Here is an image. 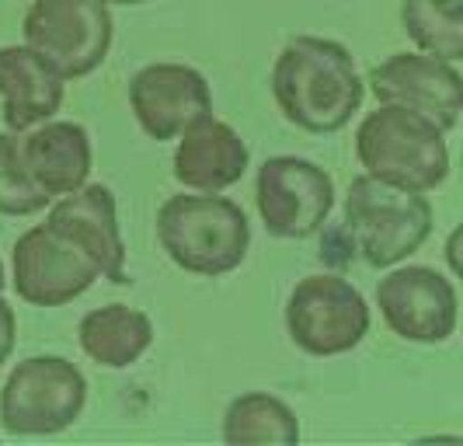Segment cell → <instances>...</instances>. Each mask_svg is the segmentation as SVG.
Segmentation results:
<instances>
[{
	"instance_id": "15",
	"label": "cell",
	"mask_w": 463,
	"mask_h": 446,
	"mask_svg": "<svg viewBox=\"0 0 463 446\" xmlns=\"http://www.w3.org/2000/svg\"><path fill=\"white\" fill-rule=\"evenodd\" d=\"M18 150H22L24 171L32 175V182L43 188L49 199L77 192L91 178V137L80 122L46 119V122L24 129Z\"/></svg>"
},
{
	"instance_id": "14",
	"label": "cell",
	"mask_w": 463,
	"mask_h": 446,
	"mask_svg": "<svg viewBox=\"0 0 463 446\" xmlns=\"http://www.w3.org/2000/svg\"><path fill=\"white\" fill-rule=\"evenodd\" d=\"M251 165V150L231 122L213 112L195 119L178 137L175 150V178L188 192H227L244 178Z\"/></svg>"
},
{
	"instance_id": "9",
	"label": "cell",
	"mask_w": 463,
	"mask_h": 446,
	"mask_svg": "<svg viewBox=\"0 0 463 446\" xmlns=\"http://www.w3.org/2000/svg\"><path fill=\"white\" fill-rule=\"evenodd\" d=\"M101 280L88 251H80L52 223L28 227L11 251V286L32 307H63L84 297Z\"/></svg>"
},
{
	"instance_id": "3",
	"label": "cell",
	"mask_w": 463,
	"mask_h": 446,
	"mask_svg": "<svg viewBox=\"0 0 463 446\" xmlns=\"http://www.w3.org/2000/svg\"><path fill=\"white\" fill-rule=\"evenodd\" d=\"M342 234L352 255L370 269H391L411 259L432 234V203L425 192L380 182L373 175L352 178L342 206Z\"/></svg>"
},
{
	"instance_id": "23",
	"label": "cell",
	"mask_w": 463,
	"mask_h": 446,
	"mask_svg": "<svg viewBox=\"0 0 463 446\" xmlns=\"http://www.w3.org/2000/svg\"><path fill=\"white\" fill-rule=\"evenodd\" d=\"M4 286H7V276H4V261H0V293H4Z\"/></svg>"
},
{
	"instance_id": "6",
	"label": "cell",
	"mask_w": 463,
	"mask_h": 446,
	"mask_svg": "<svg viewBox=\"0 0 463 446\" xmlns=\"http://www.w3.org/2000/svg\"><path fill=\"white\" fill-rule=\"evenodd\" d=\"M22 32L35 56H43L63 81H77L105 63L116 22L105 0H32Z\"/></svg>"
},
{
	"instance_id": "4",
	"label": "cell",
	"mask_w": 463,
	"mask_h": 446,
	"mask_svg": "<svg viewBox=\"0 0 463 446\" xmlns=\"http://www.w3.org/2000/svg\"><path fill=\"white\" fill-rule=\"evenodd\" d=\"M355 157L366 175L411 192H436L449 178L446 129L401 105L380 101L376 112L359 122Z\"/></svg>"
},
{
	"instance_id": "18",
	"label": "cell",
	"mask_w": 463,
	"mask_h": 446,
	"mask_svg": "<svg viewBox=\"0 0 463 446\" xmlns=\"http://www.w3.org/2000/svg\"><path fill=\"white\" fill-rule=\"evenodd\" d=\"M223 443H300V419L282 398L251 391L231 401L223 415Z\"/></svg>"
},
{
	"instance_id": "22",
	"label": "cell",
	"mask_w": 463,
	"mask_h": 446,
	"mask_svg": "<svg viewBox=\"0 0 463 446\" xmlns=\"http://www.w3.org/2000/svg\"><path fill=\"white\" fill-rule=\"evenodd\" d=\"M105 4H126V7H137V4H146V0H105Z\"/></svg>"
},
{
	"instance_id": "7",
	"label": "cell",
	"mask_w": 463,
	"mask_h": 446,
	"mask_svg": "<svg viewBox=\"0 0 463 446\" xmlns=\"http://www.w3.org/2000/svg\"><path fill=\"white\" fill-rule=\"evenodd\" d=\"M370 304L335 272L303 276L286 300V335L307 356L331 359L352 353L370 335Z\"/></svg>"
},
{
	"instance_id": "13",
	"label": "cell",
	"mask_w": 463,
	"mask_h": 446,
	"mask_svg": "<svg viewBox=\"0 0 463 446\" xmlns=\"http://www.w3.org/2000/svg\"><path fill=\"white\" fill-rule=\"evenodd\" d=\"M49 223L80 248L88 251L91 261L98 265L101 280L126 286L129 272H126V244H122V231H118V213L116 195L105 185H84L77 192L60 195V203L49 206Z\"/></svg>"
},
{
	"instance_id": "11",
	"label": "cell",
	"mask_w": 463,
	"mask_h": 446,
	"mask_svg": "<svg viewBox=\"0 0 463 446\" xmlns=\"http://www.w3.org/2000/svg\"><path fill=\"white\" fill-rule=\"evenodd\" d=\"M366 84L383 105H401L432 119L439 129H457L463 112V73L425 52H394L366 73Z\"/></svg>"
},
{
	"instance_id": "12",
	"label": "cell",
	"mask_w": 463,
	"mask_h": 446,
	"mask_svg": "<svg viewBox=\"0 0 463 446\" xmlns=\"http://www.w3.org/2000/svg\"><path fill=\"white\" fill-rule=\"evenodd\" d=\"M129 105L150 140H178L195 119L213 112L206 77L185 63H150L129 81Z\"/></svg>"
},
{
	"instance_id": "20",
	"label": "cell",
	"mask_w": 463,
	"mask_h": 446,
	"mask_svg": "<svg viewBox=\"0 0 463 446\" xmlns=\"http://www.w3.org/2000/svg\"><path fill=\"white\" fill-rule=\"evenodd\" d=\"M49 203L52 199L24 171L18 133L4 129L0 133V216H35L49 210Z\"/></svg>"
},
{
	"instance_id": "17",
	"label": "cell",
	"mask_w": 463,
	"mask_h": 446,
	"mask_svg": "<svg viewBox=\"0 0 463 446\" xmlns=\"http://www.w3.org/2000/svg\"><path fill=\"white\" fill-rule=\"evenodd\" d=\"M84 356L105 370H126L139 363L154 346V321L129 304L94 307L77 325Z\"/></svg>"
},
{
	"instance_id": "16",
	"label": "cell",
	"mask_w": 463,
	"mask_h": 446,
	"mask_svg": "<svg viewBox=\"0 0 463 446\" xmlns=\"http://www.w3.org/2000/svg\"><path fill=\"white\" fill-rule=\"evenodd\" d=\"M67 81L28 46H0V98H4V126L24 133L46 122L63 105Z\"/></svg>"
},
{
	"instance_id": "10",
	"label": "cell",
	"mask_w": 463,
	"mask_h": 446,
	"mask_svg": "<svg viewBox=\"0 0 463 446\" xmlns=\"http://www.w3.org/2000/svg\"><path fill=\"white\" fill-rule=\"evenodd\" d=\"M376 307L387 328L404 342H449L460 321V297L449 276L429 265H401L376 282Z\"/></svg>"
},
{
	"instance_id": "2",
	"label": "cell",
	"mask_w": 463,
	"mask_h": 446,
	"mask_svg": "<svg viewBox=\"0 0 463 446\" xmlns=\"http://www.w3.org/2000/svg\"><path fill=\"white\" fill-rule=\"evenodd\" d=\"M157 241L182 272L220 280L248 259L251 223L220 192H182L157 210Z\"/></svg>"
},
{
	"instance_id": "21",
	"label": "cell",
	"mask_w": 463,
	"mask_h": 446,
	"mask_svg": "<svg viewBox=\"0 0 463 446\" xmlns=\"http://www.w3.org/2000/svg\"><path fill=\"white\" fill-rule=\"evenodd\" d=\"M14 342H18V318H14V307L0 297V366L11 359Z\"/></svg>"
},
{
	"instance_id": "8",
	"label": "cell",
	"mask_w": 463,
	"mask_h": 446,
	"mask_svg": "<svg viewBox=\"0 0 463 446\" xmlns=\"http://www.w3.org/2000/svg\"><path fill=\"white\" fill-rule=\"evenodd\" d=\"M255 203L265 231L279 241H307L321 234L335 210V182L321 165L279 154L258 167Z\"/></svg>"
},
{
	"instance_id": "5",
	"label": "cell",
	"mask_w": 463,
	"mask_h": 446,
	"mask_svg": "<svg viewBox=\"0 0 463 446\" xmlns=\"http://www.w3.org/2000/svg\"><path fill=\"white\" fill-rule=\"evenodd\" d=\"M88 380L63 356H28L0 387V425L7 436H56L80 419Z\"/></svg>"
},
{
	"instance_id": "19",
	"label": "cell",
	"mask_w": 463,
	"mask_h": 446,
	"mask_svg": "<svg viewBox=\"0 0 463 446\" xmlns=\"http://www.w3.org/2000/svg\"><path fill=\"white\" fill-rule=\"evenodd\" d=\"M401 24L418 52L446 63L463 60V0H404Z\"/></svg>"
},
{
	"instance_id": "1",
	"label": "cell",
	"mask_w": 463,
	"mask_h": 446,
	"mask_svg": "<svg viewBox=\"0 0 463 446\" xmlns=\"http://www.w3.org/2000/svg\"><path fill=\"white\" fill-rule=\"evenodd\" d=\"M272 98L286 122L303 133L331 137L363 109L366 81L342 43L321 35L289 39L272 67Z\"/></svg>"
}]
</instances>
